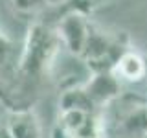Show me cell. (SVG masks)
<instances>
[{
	"label": "cell",
	"mask_w": 147,
	"mask_h": 138,
	"mask_svg": "<svg viewBox=\"0 0 147 138\" xmlns=\"http://www.w3.org/2000/svg\"><path fill=\"white\" fill-rule=\"evenodd\" d=\"M114 72L123 79L138 81L145 74V64L136 53H123L119 57V61L116 63V66H114Z\"/></svg>",
	"instance_id": "cell-7"
},
{
	"label": "cell",
	"mask_w": 147,
	"mask_h": 138,
	"mask_svg": "<svg viewBox=\"0 0 147 138\" xmlns=\"http://www.w3.org/2000/svg\"><path fill=\"white\" fill-rule=\"evenodd\" d=\"M112 46H114V41L110 39V37H107L103 31H96V30H92V28H90L88 37H86L85 50H83L81 55H85L86 61L99 59V57H105V55H110Z\"/></svg>",
	"instance_id": "cell-6"
},
{
	"label": "cell",
	"mask_w": 147,
	"mask_h": 138,
	"mask_svg": "<svg viewBox=\"0 0 147 138\" xmlns=\"http://www.w3.org/2000/svg\"><path fill=\"white\" fill-rule=\"evenodd\" d=\"M88 31H90V26L86 24L85 17L76 11L63 17V20L59 22V35H61L64 46L72 53H77V55H81L83 50H85Z\"/></svg>",
	"instance_id": "cell-1"
},
{
	"label": "cell",
	"mask_w": 147,
	"mask_h": 138,
	"mask_svg": "<svg viewBox=\"0 0 147 138\" xmlns=\"http://www.w3.org/2000/svg\"><path fill=\"white\" fill-rule=\"evenodd\" d=\"M0 138H13L11 131H9V127H0Z\"/></svg>",
	"instance_id": "cell-9"
},
{
	"label": "cell",
	"mask_w": 147,
	"mask_h": 138,
	"mask_svg": "<svg viewBox=\"0 0 147 138\" xmlns=\"http://www.w3.org/2000/svg\"><path fill=\"white\" fill-rule=\"evenodd\" d=\"M46 4H52V6H57V4H61V2H64V0H44Z\"/></svg>",
	"instance_id": "cell-10"
},
{
	"label": "cell",
	"mask_w": 147,
	"mask_h": 138,
	"mask_svg": "<svg viewBox=\"0 0 147 138\" xmlns=\"http://www.w3.org/2000/svg\"><path fill=\"white\" fill-rule=\"evenodd\" d=\"M94 107H98V105L90 99L85 89H70L61 96V110L81 109L86 112H94Z\"/></svg>",
	"instance_id": "cell-8"
},
{
	"label": "cell",
	"mask_w": 147,
	"mask_h": 138,
	"mask_svg": "<svg viewBox=\"0 0 147 138\" xmlns=\"http://www.w3.org/2000/svg\"><path fill=\"white\" fill-rule=\"evenodd\" d=\"M30 48L26 52V59H24V66L28 70H39L40 66L46 63L50 50L53 48L52 43V35L48 30L37 26L30 31Z\"/></svg>",
	"instance_id": "cell-3"
},
{
	"label": "cell",
	"mask_w": 147,
	"mask_h": 138,
	"mask_svg": "<svg viewBox=\"0 0 147 138\" xmlns=\"http://www.w3.org/2000/svg\"><path fill=\"white\" fill-rule=\"evenodd\" d=\"M118 135L121 138H147V107L131 105L118 120Z\"/></svg>",
	"instance_id": "cell-4"
},
{
	"label": "cell",
	"mask_w": 147,
	"mask_h": 138,
	"mask_svg": "<svg viewBox=\"0 0 147 138\" xmlns=\"http://www.w3.org/2000/svg\"><path fill=\"white\" fill-rule=\"evenodd\" d=\"M13 138H40L39 122L31 112H17L7 123Z\"/></svg>",
	"instance_id": "cell-5"
},
{
	"label": "cell",
	"mask_w": 147,
	"mask_h": 138,
	"mask_svg": "<svg viewBox=\"0 0 147 138\" xmlns=\"http://www.w3.org/2000/svg\"><path fill=\"white\" fill-rule=\"evenodd\" d=\"M86 94L96 105H103L112 101L114 98L119 96V79L114 70H105V72H94L90 81L85 85Z\"/></svg>",
	"instance_id": "cell-2"
}]
</instances>
